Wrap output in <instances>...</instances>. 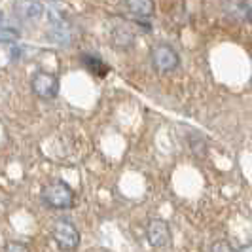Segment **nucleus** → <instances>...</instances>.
Segmentation results:
<instances>
[{
	"mask_svg": "<svg viewBox=\"0 0 252 252\" xmlns=\"http://www.w3.org/2000/svg\"><path fill=\"white\" fill-rule=\"evenodd\" d=\"M237 252H252V245H243L237 249Z\"/></svg>",
	"mask_w": 252,
	"mask_h": 252,
	"instance_id": "12",
	"label": "nucleus"
},
{
	"mask_svg": "<svg viewBox=\"0 0 252 252\" xmlns=\"http://www.w3.org/2000/svg\"><path fill=\"white\" fill-rule=\"evenodd\" d=\"M82 63H84V66L88 68L91 74L99 76V78H104V76L108 74V64L102 61L101 57H97V55H91V53H82Z\"/></svg>",
	"mask_w": 252,
	"mask_h": 252,
	"instance_id": "8",
	"label": "nucleus"
},
{
	"mask_svg": "<svg viewBox=\"0 0 252 252\" xmlns=\"http://www.w3.org/2000/svg\"><path fill=\"white\" fill-rule=\"evenodd\" d=\"M126 6L129 12L135 13L140 19H150L156 12L154 0H126Z\"/></svg>",
	"mask_w": 252,
	"mask_h": 252,
	"instance_id": "7",
	"label": "nucleus"
},
{
	"mask_svg": "<svg viewBox=\"0 0 252 252\" xmlns=\"http://www.w3.org/2000/svg\"><path fill=\"white\" fill-rule=\"evenodd\" d=\"M4 252H31V251H29V247H27L25 243H21V241H8L4 245Z\"/></svg>",
	"mask_w": 252,
	"mask_h": 252,
	"instance_id": "11",
	"label": "nucleus"
},
{
	"mask_svg": "<svg viewBox=\"0 0 252 252\" xmlns=\"http://www.w3.org/2000/svg\"><path fill=\"white\" fill-rule=\"evenodd\" d=\"M51 239L63 252H74L80 247V231L68 218H57L51 226Z\"/></svg>",
	"mask_w": 252,
	"mask_h": 252,
	"instance_id": "2",
	"label": "nucleus"
},
{
	"mask_svg": "<svg viewBox=\"0 0 252 252\" xmlns=\"http://www.w3.org/2000/svg\"><path fill=\"white\" fill-rule=\"evenodd\" d=\"M211 252H237V251L231 247L229 241L220 239V241H215V243L211 245Z\"/></svg>",
	"mask_w": 252,
	"mask_h": 252,
	"instance_id": "10",
	"label": "nucleus"
},
{
	"mask_svg": "<svg viewBox=\"0 0 252 252\" xmlns=\"http://www.w3.org/2000/svg\"><path fill=\"white\" fill-rule=\"evenodd\" d=\"M247 15H249V23H251V25H252V8H251V10H249V13H247Z\"/></svg>",
	"mask_w": 252,
	"mask_h": 252,
	"instance_id": "13",
	"label": "nucleus"
},
{
	"mask_svg": "<svg viewBox=\"0 0 252 252\" xmlns=\"http://www.w3.org/2000/svg\"><path fill=\"white\" fill-rule=\"evenodd\" d=\"M13 12L21 21L34 23V21H40L44 15V4L40 0H17L13 4Z\"/></svg>",
	"mask_w": 252,
	"mask_h": 252,
	"instance_id": "6",
	"label": "nucleus"
},
{
	"mask_svg": "<svg viewBox=\"0 0 252 252\" xmlns=\"http://www.w3.org/2000/svg\"><path fill=\"white\" fill-rule=\"evenodd\" d=\"M19 31L13 27L0 25V44H15L19 40Z\"/></svg>",
	"mask_w": 252,
	"mask_h": 252,
	"instance_id": "9",
	"label": "nucleus"
},
{
	"mask_svg": "<svg viewBox=\"0 0 252 252\" xmlns=\"http://www.w3.org/2000/svg\"><path fill=\"white\" fill-rule=\"evenodd\" d=\"M150 61L156 72L159 74H169L175 72L180 64V55L175 48L167 46V44H156L150 51Z\"/></svg>",
	"mask_w": 252,
	"mask_h": 252,
	"instance_id": "3",
	"label": "nucleus"
},
{
	"mask_svg": "<svg viewBox=\"0 0 252 252\" xmlns=\"http://www.w3.org/2000/svg\"><path fill=\"white\" fill-rule=\"evenodd\" d=\"M31 89L42 101H51L59 95V78L48 70H36L31 78Z\"/></svg>",
	"mask_w": 252,
	"mask_h": 252,
	"instance_id": "4",
	"label": "nucleus"
},
{
	"mask_svg": "<svg viewBox=\"0 0 252 252\" xmlns=\"http://www.w3.org/2000/svg\"><path fill=\"white\" fill-rule=\"evenodd\" d=\"M2 21H4V13L0 12V25H2Z\"/></svg>",
	"mask_w": 252,
	"mask_h": 252,
	"instance_id": "14",
	"label": "nucleus"
},
{
	"mask_svg": "<svg viewBox=\"0 0 252 252\" xmlns=\"http://www.w3.org/2000/svg\"><path fill=\"white\" fill-rule=\"evenodd\" d=\"M146 239L152 247L163 249L171 243V227L161 218H150L146 224Z\"/></svg>",
	"mask_w": 252,
	"mask_h": 252,
	"instance_id": "5",
	"label": "nucleus"
},
{
	"mask_svg": "<svg viewBox=\"0 0 252 252\" xmlns=\"http://www.w3.org/2000/svg\"><path fill=\"white\" fill-rule=\"evenodd\" d=\"M40 201L53 211H66L76 205V191L64 180L55 178L40 191Z\"/></svg>",
	"mask_w": 252,
	"mask_h": 252,
	"instance_id": "1",
	"label": "nucleus"
}]
</instances>
